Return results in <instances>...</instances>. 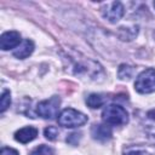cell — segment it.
Returning a JSON list of instances; mask_svg holds the SVG:
<instances>
[{"instance_id": "1", "label": "cell", "mask_w": 155, "mask_h": 155, "mask_svg": "<svg viewBox=\"0 0 155 155\" xmlns=\"http://www.w3.org/2000/svg\"><path fill=\"white\" fill-rule=\"evenodd\" d=\"M102 117L104 122L110 126H121V125L127 124L128 121L127 111L117 104H110L105 107L102 113Z\"/></svg>"}, {"instance_id": "2", "label": "cell", "mask_w": 155, "mask_h": 155, "mask_svg": "<svg viewBox=\"0 0 155 155\" xmlns=\"http://www.w3.org/2000/svg\"><path fill=\"white\" fill-rule=\"evenodd\" d=\"M87 122V116L73 108H67L62 110V113L58 115V124L63 127H79Z\"/></svg>"}, {"instance_id": "3", "label": "cell", "mask_w": 155, "mask_h": 155, "mask_svg": "<svg viewBox=\"0 0 155 155\" xmlns=\"http://www.w3.org/2000/svg\"><path fill=\"white\" fill-rule=\"evenodd\" d=\"M134 88L139 93H151L155 91V69L143 70L136 79Z\"/></svg>"}, {"instance_id": "4", "label": "cell", "mask_w": 155, "mask_h": 155, "mask_svg": "<svg viewBox=\"0 0 155 155\" xmlns=\"http://www.w3.org/2000/svg\"><path fill=\"white\" fill-rule=\"evenodd\" d=\"M61 99L58 97H51L50 99L42 101L36 107V113L44 119H53L58 114Z\"/></svg>"}, {"instance_id": "5", "label": "cell", "mask_w": 155, "mask_h": 155, "mask_svg": "<svg viewBox=\"0 0 155 155\" xmlns=\"http://www.w3.org/2000/svg\"><path fill=\"white\" fill-rule=\"evenodd\" d=\"M124 12H125V8L120 1L108 2L102 8L103 17L110 23H116L117 21H120L121 17L124 16Z\"/></svg>"}, {"instance_id": "6", "label": "cell", "mask_w": 155, "mask_h": 155, "mask_svg": "<svg viewBox=\"0 0 155 155\" xmlns=\"http://www.w3.org/2000/svg\"><path fill=\"white\" fill-rule=\"evenodd\" d=\"M21 44V35L19 33L11 30V31H6L1 35L0 38V47L6 51V50H11L17 47Z\"/></svg>"}, {"instance_id": "7", "label": "cell", "mask_w": 155, "mask_h": 155, "mask_svg": "<svg viewBox=\"0 0 155 155\" xmlns=\"http://www.w3.org/2000/svg\"><path fill=\"white\" fill-rule=\"evenodd\" d=\"M36 136H38V130L35 127L28 126V127H23V128L18 130L15 133V139L19 143L25 144V143H29L33 139H35Z\"/></svg>"}, {"instance_id": "8", "label": "cell", "mask_w": 155, "mask_h": 155, "mask_svg": "<svg viewBox=\"0 0 155 155\" xmlns=\"http://www.w3.org/2000/svg\"><path fill=\"white\" fill-rule=\"evenodd\" d=\"M34 51V44L31 40H24L22 41L17 47L16 50L13 51V56L19 58V59H24L27 57H29Z\"/></svg>"}, {"instance_id": "9", "label": "cell", "mask_w": 155, "mask_h": 155, "mask_svg": "<svg viewBox=\"0 0 155 155\" xmlns=\"http://www.w3.org/2000/svg\"><path fill=\"white\" fill-rule=\"evenodd\" d=\"M91 132L93 138L98 140H108L111 137V130L109 126H105V125H94Z\"/></svg>"}, {"instance_id": "10", "label": "cell", "mask_w": 155, "mask_h": 155, "mask_svg": "<svg viewBox=\"0 0 155 155\" xmlns=\"http://www.w3.org/2000/svg\"><path fill=\"white\" fill-rule=\"evenodd\" d=\"M145 131L149 137L155 142V109L148 111L145 116Z\"/></svg>"}, {"instance_id": "11", "label": "cell", "mask_w": 155, "mask_h": 155, "mask_svg": "<svg viewBox=\"0 0 155 155\" xmlns=\"http://www.w3.org/2000/svg\"><path fill=\"white\" fill-rule=\"evenodd\" d=\"M86 103H87V105H88L90 108L97 109V108H101V107L103 105L104 101H103L102 96H99V94H97V93H92V94H90V96L87 97Z\"/></svg>"}, {"instance_id": "12", "label": "cell", "mask_w": 155, "mask_h": 155, "mask_svg": "<svg viewBox=\"0 0 155 155\" xmlns=\"http://www.w3.org/2000/svg\"><path fill=\"white\" fill-rule=\"evenodd\" d=\"M132 67L130 65H126V64H121L120 68H119V71H117V75L121 80H128L131 76H132Z\"/></svg>"}, {"instance_id": "13", "label": "cell", "mask_w": 155, "mask_h": 155, "mask_svg": "<svg viewBox=\"0 0 155 155\" xmlns=\"http://www.w3.org/2000/svg\"><path fill=\"white\" fill-rule=\"evenodd\" d=\"M11 104V94L8 91H4L1 94V99H0V111L4 113Z\"/></svg>"}, {"instance_id": "14", "label": "cell", "mask_w": 155, "mask_h": 155, "mask_svg": "<svg viewBox=\"0 0 155 155\" xmlns=\"http://www.w3.org/2000/svg\"><path fill=\"white\" fill-rule=\"evenodd\" d=\"M30 155H54L53 150L47 147V145H39L38 148H35Z\"/></svg>"}, {"instance_id": "15", "label": "cell", "mask_w": 155, "mask_h": 155, "mask_svg": "<svg viewBox=\"0 0 155 155\" xmlns=\"http://www.w3.org/2000/svg\"><path fill=\"white\" fill-rule=\"evenodd\" d=\"M44 133H45V137H46L47 139L54 140V139L58 137V133H59V132H58V128H57V127H54V126H48V127L45 128Z\"/></svg>"}, {"instance_id": "16", "label": "cell", "mask_w": 155, "mask_h": 155, "mask_svg": "<svg viewBox=\"0 0 155 155\" xmlns=\"http://www.w3.org/2000/svg\"><path fill=\"white\" fill-rule=\"evenodd\" d=\"M124 155H149L147 151L143 150H138V149H128L125 151Z\"/></svg>"}, {"instance_id": "17", "label": "cell", "mask_w": 155, "mask_h": 155, "mask_svg": "<svg viewBox=\"0 0 155 155\" xmlns=\"http://www.w3.org/2000/svg\"><path fill=\"white\" fill-rule=\"evenodd\" d=\"M0 155H18V151L12 148H2Z\"/></svg>"}, {"instance_id": "18", "label": "cell", "mask_w": 155, "mask_h": 155, "mask_svg": "<svg viewBox=\"0 0 155 155\" xmlns=\"http://www.w3.org/2000/svg\"><path fill=\"white\" fill-rule=\"evenodd\" d=\"M154 6H155V2H154Z\"/></svg>"}]
</instances>
